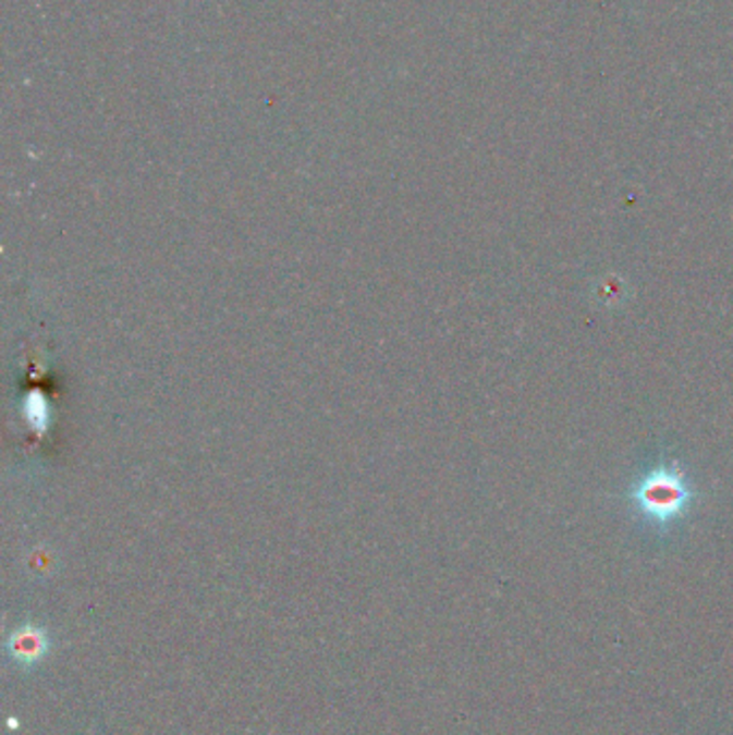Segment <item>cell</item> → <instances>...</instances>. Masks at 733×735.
<instances>
[{"mask_svg":"<svg viewBox=\"0 0 733 735\" xmlns=\"http://www.w3.org/2000/svg\"><path fill=\"white\" fill-rule=\"evenodd\" d=\"M48 650H50L48 633L35 624L20 626L7 639L9 658L22 669H30L39 664L48 656Z\"/></svg>","mask_w":733,"mask_h":735,"instance_id":"cell-2","label":"cell"},{"mask_svg":"<svg viewBox=\"0 0 733 735\" xmlns=\"http://www.w3.org/2000/svg\"><path fill=\"white\" fill-rule=\"evenodd\" d=\"M628 497L648 520L667 527L686 514L697 492L677 465H660L648 471Z\"/></svg>","mask_w":733,"mask_h":735,"instance_id":"cell-1","label":"cell"}]
</instances>
